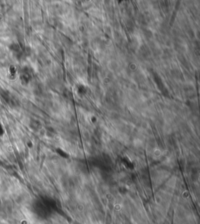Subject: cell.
Instances as JSON below:
<instances>
[{"label":"cell","mask_w":200,"mask_h":224,"mask_svg":"<svg viewBox=\"0 0 200 224\" xmlns=\"http://www.w3.org/2000/svg\"><path fill=\"white\" fill-rule=\"evenodd\" d=\"M114 208H115V209H116L117 212H119V211H121V209H122V205H121V204H116V205L114 206Z\"/></svg>","instance_id":"obj_1"}]
</instances>
